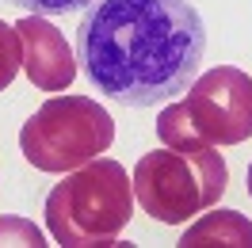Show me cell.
I'll use <instances>...</instances> for the list:
<instances>
[{"label": "cell", "mask_w": 252, "mask_h": 248, "mask_svg": "<svg viewBox=\"0 0 252 248\" xmlns=\"http://www.w3.org/2000/svg\"><path fill=\"white\" fill-rule=\"evenodd\" d=\"M4 4H16L27 16H65V12H80V8H92L95 0H4Z\"/></svg>", "instance_id": "cell-10"}, {"label": "cell", "mask_w": 252, "mask_h": 248, "mask_svg": "<svg viewBox=\"0 0 252 248\" xmlns=\"http://www.w3.org/2000/svg\"><path fill=\"white\" fill-rule=\"evenodd\" d=\"M115 141V119L88 95H54L19 130V149L38 172H73L103 156Z\"/></svg>", "instance_id": "cell-5"}, {"label": "cell", "mask_w": 252, "mask_h": 248, "mask_svg": "<svg viewBox=\"0 0 252 248\" xmlns=\"http://www.w3.org/2000/svg\"><path fill=\"white\" fill-rule=\"evenodd\" d=\"M130 184H134V202L153 221L180 225V221L218 206V199L225 195V184H229V168L214 145H203V149H168L164 145V149L145 153L134 164Z\"/></svg>", "instance_id": "cell-4"}, {"label": "cell", "mask_w": 252, "mask_h": 248, "mask_svg": "<svg viewBox=\"0 0 252 248\" xmlns=\"http://www.w3.org/2000/svg\"><path fill=\"white\" fill-rule=\"evenodd\" d=\"M245 184H249V195H252V164H249V172H245Z\"/></svg>", "instance_id": "cell-11"}, {"label": "cell", "mask_w": 252, "mask_h": 248, "mask_svg": "<svg viewBox=\"0 0 252 248\" xmlns=\"http://www.w3.org/2000/svg\"><path fill=\"white\" fill-rule=\"evenodd\" d=\"M206 54L191 0H95L77 27V62L95 88L126 107H157L188 92Z\"/></svg>", "instance_id": "cell-1"}, {"label": "cell", "mask_w": 252, "mask_h": 248, "mask_svg": "<svg viewBox=\"0 0 252 248\" xmlns=\"http://www.w3.org/2000/svg\"><path fill=\"white\" fill-rule=\"evenodd\" d=\"M0 245L42 248V245H46V237H42V229L34 225L31 217H19V214H4V217H0Z\"/></svg>", "instance_id": "cell-9"}, {"label": "cell", "mask_w": 252, "mask_h": 248, "mask_svg": "<svg viewBox=\"0 0 252 248\" xmlns=\"http://www.w3.org/2000/svg\"><path fill=\"white\" fill-rule=\"evenodd\" d=\"M157 138L168 149L241 145L252 138V77L237 65H218L191 80L188 99L157 115Z\"/></svg>", "instance_id": "cell-3"}, {"label": "cell", "mask_w": 252, "mask_h": 248, "mask_svg": "<svg viewBox=\"0 0 252 248\" xmlns=\"http://www.w3.org/2000/svg\"><path fill=\"white\" fill-rule=\"evenodd\" d=\"M23 69V42H19L16 23L0 19V92L16 80V73Z\"/></svg>", "instance_id": "cell-8"}, {"label": "cell", "mask_w": 252, "mask_h": 248, "mask_svg": "<svg viewBox=\"0 0 252 248\" xmlns=\"http://www.w3.org/2000/svg\"><path fill=\"white\" fill-rule=\"evenodd\" d=\"M19 42H23V73L38 92H65L77 80V54L65 42V34L46 16L16 19Z\"/></svg>", "instance_id": "cell-6"}, {"label": "cell", "mask_w": 252, "mask_h": 248, "mask_svg": "<svg viewBox=\"0 0 252 248\" xmlns=\"http://www.w3.org/2000/svg\"><path fill=\"white\" fill-rule=\"evenodd\" d=\"M42 214L50 237L65 248L119 245L134 217V184L119 160L95 156L50 187Z\"/></svg>", "instance_id": "cell-2"}, {"label": "cell", "mask_w": 252, "mask_h": 248, "mask_svg": "<svg viewBox=\"0 0 252 248\" xmlns=\"http://www.w3.org/2000/svg\"><path fill=\"white\" fill-rule=\"evenodd\" d=\"M180 245L184 248H210V245L252 248V221L241 210H218V206H210V210L199 214L195 225H188Z\"/></svg>", "instance_id": "cell-7"}]
</instances>
